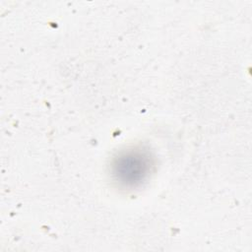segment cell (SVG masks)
I'll return each instance as SVG.
<instances>
[{
    "instance_id": "1",
    "label": "cell",
    "mask_w": 252,
    "mask_h": 252,
    "mask_svg": "<svg viewBox=\"0 0 252 252\" xmlns=\"http://www.w3.org/2000/svg\"><path fill=\"white\" fill-rule=\"evenodd\" d=\"M150 159L143 153L129 152L117 158L114 163V174L127 184H135L143 180L150 167Z\"/></svg>"
}]
</instances>
